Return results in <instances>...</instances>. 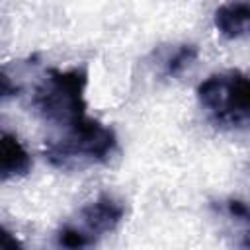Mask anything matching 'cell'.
<instances>
[{
  "label": "cell",
  "mask_w": 250,
  "mask_h": 250,
  "mask_svg": "<svg viewBox=\"0 0 250 250\" xmlns=\"http://www.w3.org/2000/svg\"><path fill=\"white\" fill-rule=\"evenodd\" d=\"M86 68H49L41 82L33 88L31 107L45 123L59 129L68 127L86 117Z\"/></svg>",
  "instance_id": "2"
},
{
  "label": "cell",
  "mask_w": 250,
  "mask_h": 250,
  "mask_svg": "<svg viewBox=\"0 0 250 250\" xmlns=\"http://www.w3.org/2000/svg\"><path fill=\"white\" fill-rule=\"evenodd\" d=\"M115 148V131L86 115L76 123L62 127L57 137H49L45 141L43 156L55 168L74 170L107 162Z\"/></svg>",
  "instance_id": "1"
},
{
  "label": "cell",
  "mask_w": 250,
  "mask_h": 250,
  "mask_svg": "<svg viewBox=\"0 0 250 250\" xmlns=\"http://www.w3.org/2000/svg\"><path fill=\"white\" fill-rule=\"evenodd\" d=\"M31 156L25 150V146L20 143L18 135L4 131L2 143H0V176L2 180H12L25 176L31 170Z\"/></svg>",
  "instance_id": "6"
},
{
  "label": "cell",
  "mask_w": 250,
  "mask_h": 250,
  "mask_svg": "<svg viewBox=\"0 0 250 250\" xmlns=\"http://www.w3.org/2000/svg\"><path fill=\"white\" fill-rule=\"evenodd\" d=\"M213 23L227 39L250 35V0H230L215 10Z\"/></svg>",
  "instance_id": "5"
},
{
  "label": "cell",
  "mask_w": 250,
  "mask_h": 250,
  "mask_svg": "<svg viewBox=\"0 0 250 250\" xmlns=\"http://www.w3.org/2000/svg\"><path fill=\"white\" fill-rule=\"evenodd\" d=\"M197 100L217 127H244L250 123V76L240 70H223L197 86Z\"/></svg>",
  "instance_id": "3"
},
{
  "label": "cell",
  "mask_w": 250,
  "mask_h": 250,
  "mask_svg": "<svg viewBox=\"0 0 250 250\" xmlns=\"http://www.w3.org/2000/svg\"><path fill=\"white\" fill-rule=\"evenodd\" d=\"M123 217V203L111 193H102L78 211L76 221L66 223L57 232V242L64 248H88L104 234L113 232Z\"/></svg>",
  "instance_id": "4"
},
{
  "label": "cell",
  "mask_w": 250,
  "mask_h": 250,
  "mask_svg": "<svg viewBox=\"0 0 250 250\" xmlns=\"http://www.w3.org/2000/svg\"><path fill=\"white\" fill-rule=\"evenodd\" d=\"M195 59H197V47H195V45H188V43H186V45H178V47L172 51V55H168V57L164 59V74L176 78V76H180Z\"/></svg>",
  "instance_id": "7"
}]
</instances>
